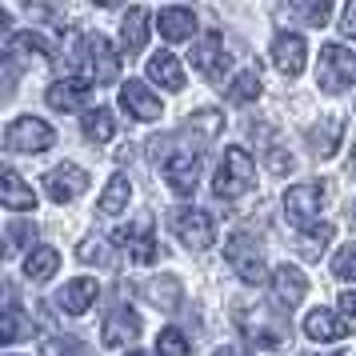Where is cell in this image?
<instances>
[{
	"label": "cell",
	"instance_id": "f546056e",
	"mask_svg": "<svg viewBox=\"0 0 356 356\" xmlns=\"http://www.w3.org/2000/svg\"><path fill=\"white\" fill-rule=\"evenodd\" d=\"M260 97V76L248 68V72H241L236 81L228 84V100L232 104H248V100H257Z\"/></svg>",
	"mask_w": 356,
	"mask_h": 356
},
{
	"label": "cell",
	"instance_id": "e575fe53",
	"mask_svg": "<svg viewBox=\"0 0 356 356\" xmlns=\"http://www.w3.org/2000/svg\"><path fill=\"white\" fill-rule=\"evenodd\" d=\"M225 120H220V113L216 108H209V113H196L193 120H188V129H200L204 136H216V129H220Z\"/></svg>",
	"mask_w": 356,
	"mask_h": 356
},
{
	"label": "cell",
	"instance_id": "8fae6325",
	"mask_svg": "<svg viewBox=\"0 0 356 356\" xmlns=\"http://www.w3.org/2000/svg\"><path fill=\"white\" fill-rule=\"evenodd\" d=\"M84 56H88V76L97 84H113L116 81V72H120V60H116V52L113 44L104 40V36H88L84 40Z\"/></svg>",
	"mask_w": 356,
	"mask_h": 356
},
{
	"label": "cell",
	"instance_id": "277c9868",
	"mask_svg": "<svg viewBox=\"0 0 356 356\" xmlns=\"http://www.w3.org/2000/svg\"><path fill=\"white\" fill-rule=\"evenodd\" d=\"M172 232H177L193 252H204V248H212V241H216V225H212V216L204 209H177L172 212Z\"/></svg>",
	"mask_w": 356,
	"mask_h": 356
},
{
	"label": "cell",
	"instance_id": "7402d4cb",
	"mask_svg": "<svg viewBox=\"0 0 356 356\" xmlns=\"http://www.w3.org/2000/svg\"><path fill=\"white\" fill-rule=\"evenodd\" d=\"M148 76L161 84V88H168V92H180L184 88V68H180V60L172 52H156L148 60Z\"/></svg>",
	"mask_w": 356,
	"mask_h": 356
},
{
	"label": "cell",
	"instance_id": "44dd1931",
	"mask_svg": "<svg viewBox=\"0 0 356 356\" xmlns=\"http://www.w3.org/2000/svg\"><path fill=\"white\" fill-rule=\"evenodd\" d=\"M97 280H88V276H76V280H68L65 289H60V308H65L68 316H81L88 312V305L97 300Z\"/></svg>",
	"mask_w": 356,
	"mask_h": 356
},
{
	"label": "cell",
	"instance_id": "ffe728a7",
	"mask_svg": "<svg viewBox=\"0 0 356 356\" xmlns=\"http://www.w3.org/2000/svg\"><path fill=\"white\" fill-rule=\"evenodd\" d=\"M156 24H161V36L164 40H193L196 33V13L193 8H161V17H156Z\"/></svg>",
	"mask_w": 356,
	"mask_h": 356
},
{
	"label": "cell",
	"instance_id": "f1b7e54d",
	"mask_svg": "<svg viewBox=\"0 0 356 356\" xmlns=\"http://www.w3.org/2000/svg\"><path fill=\"white\" fill-rule=\"evenodd\" d=\"M33 332V324L24 321V312L17 308V300H8V308H4V324H0V340L4 344H17L20 337H29Z\"/></svg>",
	"mask_w": 356,
	"mask_h": 356
},
{
	"label": "cell",
	"instance_id": "ab89813d",
	"mask_svg": "<svg viewBox=\"0 0 356 356\" xmlns=\"http://www.w3.org/2000/svg\"><path fill=\"white\" fill-rule=\"evenodd\" d=\"M212 356H244V353H236V348H216Z\"/></svg>",
	"mask_w": 356,
	"mask_h": 356
},
{
	"label": "cell",
	"instance_id": "7a4b0ae2",
	"mask_svg": "<svg viewBox=\"0 0 356 356\" xmlns=\"http://www.w3.org/2000/svg\"><path fill=\"white\" fill-rule=\"evenodd\" d=\"M316 84L324 92H344L356 84V56L344 44H324L321 65H316Z\"/></svg>",
	"mask_w": 356,
	"mask_h": 356
},
{
	"label": "cell",
	"instance_id": "484cf974",
	"mask_svg": "<svg viewBox=\"0 0 356 356\" xmlns=\"http://www.w3.org/2000/svg\"><path fill=\"white\" fill-rule=\"evenodd\" d=\"M129 193H132L129 177H124V172H116V177L104 184V196L97 200V212H100V216H116V212L129 204Z\"/></svg>",
	"mask_w": 356,
	"mask_h": 356
},
{
	"label": "cell",
	"instance_id": "4fadbf2b",
	"mask_svg": "<svg viewBox=\"0 0 356 356\" xmlns=\"http://www.w3.org/2000/svg\"><path fill=\"white\" fill-rule=\"evenodd\" d=\"M136 337H140V316L124 305L104 321V332H100L104 348H129V344H136Z\"/></svg>",
	"mask_w": 356,
	"mask_h": 356
},
{
	"label": "cell",
	"instance_id": "ac0fdd59",
	"mask_svg": "<svg viewBox=\"0 0 356 356\" xmlns=\"http://www.w3.org/2000/svg\"><path fill=\"white\" fill-rule=\"evenodd\" d=\"M305 332L312 340H344L348 332H353V324L340 321L332 308H312V312L305 316Z\"/></svg>",
	"mask_w": 356,
	"mask_h": 356
},
{
	"label": "cell",
	"instance_id": "74e56055",
	"mask_svg": "<svg viewBox=\"0 0 356 356\" xmlns=\"http://www.w3.org/2000/svg\"><path fill=\"white\" fill-rule=\"evenodd\" d=\"M344 36H353V40H356V4L344 8Z\"/></svg>",
	"mask_w": 356,
	"mask_h": 356
},
{
	"label": "cell",
	"instance_id": "b9f144b4",
	"mask_svg": "<svg viewBox=\"0 0 356 356\" xmlns=\"http://www.w3.org/2000/svg\"><path fill=\"white\" fill-rule=\"evenodd\" d=\"M308 356H316V353H308ZM324 356H332V353H324Z\"/></svg>",
	"mask_w": 356,
	"mask_h": 356
},
{
	"label": "cell",
	"instance_id": "836d02e7",
	"mask_svg": "<svg viewBox=\"0 0 356 356\" xmlns=\"http://www.w3.org/2000/svg\"><path fill=\"white\" fill-rule=\"evenodd\" d=\"M332 273L340 280H356V244H344L337 257H332Z\"/></svg>",
	"mask_w": 356,
	"mask_h": 356
},
{
	"label": "cell",
	"instance_id": "4316f807",
	"mask_svg": "<svg viewBox=\"0 0 356 356\" xmlns=\"http://www.w3.org/2000/svg\"><path fill=\"white\" fill-rule=\"evenodd\" d=\"M340 120L337 116H328L324 124H316V129H308V148L316 152V156H332L337 152V145H340Z\"/></svg>",
	"mask_w": 356,
	"mask_h": 356
},
{
	"label": "cell",
	"instance_id": "d6a6232c",
	"mask_svg": "<svg viewBox=\"0 0 356 356\" xmlns=\"http://www.w3.org/2000/svg\"><path fill=\"white\" fill-rule=\"evenodd\" d=\"M76 260H84V264H108V248L97 236H84L81 248H76Z\"/></svg>",
	"mask_w": 356,
	"mask_h": 356
},
{
	"label": "cell",
	"instance_id": "e0dca14e",
	"mask_svg": "<svg viewBox=\"0 0 356 356\" xmlns=\"http://www.w3.org/2000/svg\"><path fill=\"white\" fill-rule=\"evenodd\" d=\"M273 65L289 76H300L305 72V36L296 33H280L273 40Z\"/></svg>",
	"mask_w": 356,
	"mask_h": 356
},
{
	"label": "cell",
	"instance_id": "ba28073f",
	"mask_svg": "<svg viewBox=\"0 0 356 356\" xmlns=\"http://www.w3.org/2000/svg\"><path fill=\"white\" fill-rule=\"evenodd\" d=\"M161 177H164V184H168L172 193L193 196L196 193V180H200V161H196L193 152H172V156H164Z\"/></svg>",
	"mask_w": 356,
	"mask_h": 356
},
{
	"label": "cell",
	"instance_id": "f35d334b",
	"mask_svg": "<svg viewBox=\"0 0 356 356\" xmlns=\"http://www.w3.org/2000/svg\"><path fill=\"white\" fill-rule=\"evenodd\" d=\"M340 308H344V312H348V316L356 321V289H348L344 296H340Z\"/></svg>",
	"mask_w": 356,
	"mask_h": 356
},
{
	"label": "cell",
	"instance_id": "9c48e42d",
	"mask_svg": "<svg viewBox=\"0 0 356 356\" xmlns=\"http://www.w3.org/2000/svg\"><path fill=\"white\" fill-rule=\"evenodd\" d=\"M193 65H196V72H200L209 84H220V81H225V72H228V52H225V44H220V36L209 33L204 40H196V44H193Z\"/></svg>",
	"mask_w": 356,
	"mask_h": 356
},
{
	"label": "cell",
	"instance_id": "83f0119b",
	"mask_svg": "<svg viewBox=\"0 0 356 356\" xmlns=\"http://www.w3.org/2000/svg\"><path fill=\"white\" fill-rule=\"evenodd\" d=\"M145 296L156 308L172 312V308L180 305V280H177V276H156V280H148V284H145Z\"/></svg>",
	"mask_w": 356,
	"mask_h": 356
},
{
	"label": "cell",
	"instance_id": "2e32d148",
	"mask_svg": "<svg viewBox=\"0 0 356 356\" xmlns=\"http://www.w3.org/2000/svg\"><path fill=\"white\" fill-rule=\"evenodd\" d=\"M84 97H88V81H84V76H65V81H56L49 92H44L52 113H76L84 104Z\"/></svg>",
	"mask_w": 356,
	"mask_h": 356
},
{
	"label": "cell",
	"instance_id": "603a6c76",
	"mask_svg": "<svg viewBox=\"0 0 356 356\" xmlns=\"http://www.w3.org/2000/svg\"><path fill=\"white\" fill-rule=\"evenodd\" d=\"M0 200H4L8 209H17V212L36 209V193L13 172V168H4V177H0Z\"/></svg>",
	"mask_w": 356,
	"mask_h": 356
},
{
	"label": "cell",
	"instance_id": "30bf717a",
	"mask_svg": "<svg viewBox=\"0 0 356 356\" xmlns=\"http://www.w3.org/2000/svg\"><path fill=\"white\" fill-rule=\"evenodd\" d=\"M236 328L244 332V340L248 344H257V348H273V344H280V340L289 337V328H284V321H273V316H252V312H236Z\"/></svg>",
	"mask_w": 356,
	"mask_h": 356
},
{
	"label": "cell",
	"instance_id": "8d00e7d4",
	"mask_svg": "<svg viewBox=\"0 0 356 356\" xmlns=\"http://www.w3.org/2000/svg\"><path fill=\"white\" fill-rule=\"evenodd\" d=\"M8 241H13V244H29V248H33L36 228L33 225H8Z\"/></svg>",
	"mask_w": 356,
	"mask_h": 356
},
{
	"label": "cell",
	"instance_id": "d6986e66",
	"mask_svg": "<svg viewBox=\"0 0 356 356\" xmlns=\"http://www.w3.org/2000/svg\"><path fill=\"white\" fill-rule=\"evenodd\" d=\"M145 40H148V13L145 8H129L124 20H120V52L136 56V52L145 49Z\"/></svg>",
	"mask_w": 356,
	"mask_h": 356
},
{
	"label": "cell",
	"instance_id": "cb8c5ba5",
	"mask_svg": "<svg viewBox=\"0 0 356 356\" xmlns=\"http://www.w3.org/2000/svg\"><path fill=\"white\" fill-rule=\"evenodd\" d=\"M56 268H60V252H56V248H49V244L33 248V252H29V260H24V276H29V280H52V276H56Z\"/></svg>",
	"mask_w": 356,
	"mask_h": 356
},
{
	"label": "cell",
	"instance_id": "60d3db41",
	"mask_svg": "<svg viewBox=\"0 0 356 356\" xmlns=\"http://www.w3.org/2000/svg\"><path fill=\"white\" fill-rule=\"evenodd\" d=\"M129 356H152V353H129Z\"/></svg>",
	"mask_w": 356,
	"mask_h": 356
},
{
	"label": "cell",
	"instance_id": "9a60e30c",
	"mask_svg": "<svg viewBox=\"0 0 356 356\" xmlns=\"http://www.w3.org/2000/svg\"><path fill=\"white\" fill-rule=\"evenodd\" d=\"M120 104L124 113H132L136 120H156L161 116V97H152V88L145 81H129L120 88Z\"/></svg>",
	"mask_w": 356,
	"mask_h": 356
},
{
	"label": "cell",
	"instance_id": "4dcf8cb0",
	"mask_svg": "<svg viewBox=\"0 0 356 356\" xmlns=\"http://www.w3.org/2000/svg\"><path fill=\"white\" fill-rule=\"evenodd\" d=\"M332 232H337V228H332V225H316V228H312V232H305V244H300V252H305L308 260H321L324 244L332 241Z\"/></svg>",
	"mask_w": 356,
	"mask_h": 356
},
{
	"label": "cell",
	"instance_id": "5b68a950",
	"mask_svg": "<svg viewBox=\"0 0 356 356\" xmlns=\"http://www.w3.org/2000/svg\"><path fill=\"white\" fill-rule=\"evenodd\" d=\"M225 257H228V264L236 268V276H241L244 284H260L264 280V257H260V244L252 241V236H232L228 241V248H225Z\"/></svg>",
	"mask_w": 356,
	"mask_h": 356
},
{
	"label": "cell",
	"instance_id": "d590c367",
	"mask_svg": "<svg viewBox=\"0 0 356 356\" xmlns=\"http://www.w3.org/2000/svg\"><path fill=\"white\" fill-rule=\"evenodd\" d=\"M296 13H300V17L308 20V24H324V20H328V13H332V8H328V4H296Z\"/></svg>",
	"mask_w": 356,
	"mask_h": 356
},
{
	"label": "cell",
	"instance_id": "8992f818",
	"mask_svg": "<svg viewBox=\"0 0 356 356\" xmlns=\"http://www.w3.org/2000/svg\"><path fill=\"white\" fill-rule=\"evenodd\" d=\"M8 148L13 152H44V148H52V140H56V132L44 124V120H36V116H20V120H13L8 124Z\"/></svg>",
	"mask_w": 356,
	"mask_h": 356
},
{
	"label": "cell",
	"instance_id": "d4e9b609",
	"mask_svg": "<svg viewBox=\"0 0 356 356\" xmlns=\"http://www.w3.org/2000/svg\"><path fill=\"white\" fill-rule=\"evenodd\" d=\"M81 129H84V136H88L92 145H108V140L116 136V120H113L108 108H88L84 120H81Z\"/></svg>",
	"mask_w": 356,
	"mask_h": 356
},
{
	"label": "cell",
	"instance_id": "7c38bea8",
	"mask_svg": "<svg viewBox=\"0 0 356 356\" xmlns=\"http://www.w3.org/2000/svg\"><path fill=\"white\" fill-rule=\"evenodd\" d=\"M88 188V172H84L81 164H60V168H52L49 177H44V193L52 200H76V196Z\"/></svg>",
	"mask_w": 356,
	"mask_h": 356
},
{
	"label": "cell",
	"instance_id": "3957f363",
	"mask_svg": "<svg viewBox=\"0 0 356 356\" xmlns=\"http://www.w3.org/2000/svg\"><path fill=\"white\" fill-rule=\"evenodd\" d=\"M324 204V188L321 184H292L284 193V216L296 232H312L316 228V216H321Z\"/></svg>",
	"mask_w": 356,
	"mask_h": 356
},
{
	"label": "cell",
	"instance_id": "1f68e13d",
	"mask_svg": "<svg viewBox=\"0 0 356 356\" xmlns=\"http://www.w3.org/2000/svg\"><path fill=\"white\" fill-rule=\"evenodd\" d=\"M156 353L161 356H188V340L180 328H164L161 337H156Z\"/></svg>",
	"mask_w": 356,
	"mask_h": 356
},
{
	"label": "cell",
	"instance_id": "5bb4252c",
	"mask_svg": "<svg viewBox=\"0 0 356 356\" xmlns=\"http://www.w3.org/2000/svg\"><path fill=\"white\" fill-rule=\"evenodd\" d=\"M305 292H308V280H305V273H300L296 264H280V268L273 273V296H276L280 308H296L300 300H305Z\"/></svg>",
	"mask_w": 356,
	"mask_h": 356
},
{
	"label": "cell",
	"instance_id": "6da1fadb",
	"mask_svg": "<svg viewBox=\"0 0 356 356\" xmlns=\"http://www.w3.org/2000/svg\"><path fill=\"white\" fill-rule=\"evenodd\" d=\"M252 184H257V164H252V156H248L241 145L225 148V161H220L216 180H212L216 196H220V200H236V196H244Z\"/></svg>",
	"mask_w": 356,
	"mask_h": 356
},
{
	"label": "cell",
	"instance_id": "52a82bcc",
	"mask_svg": "<svg viewBox=\"0 0 356 356\" xmlns=\"http://www.w3.org/2000/svg\"><path fill=\"white\" fill-rule=\"evenodd\" d=\"M113 241L120 244V248H129V257L136 260V264H152V260L161 257V244H156V232H152V220H136V225L129 228H116Z\"/></svg>",
	"mask_w": 356,
	"mask_h": 356
}]
</instances>
